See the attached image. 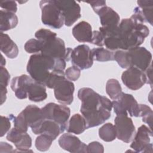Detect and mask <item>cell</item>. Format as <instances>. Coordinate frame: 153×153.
<instances>
[{"label": "cell", "mask_w": 153, "mask_h": 153, "mask_svg": "<svg viewBox=\"0 0 153 153\" xmlns=\"http://www.w3.org/2000/svg\"><path fill=\"white\" fill-rule=\"evenodd\" d=\"M78 97L81 102L80 112L86 121L87 128L98 126L111 117L112 103L106 96L91 88L83 87L78 90Z\"/></svg>", "instance_id": "1"}, {"label": "cell", "mask_w": 153, "mask_h": 153, "mask_svg": "<svg viewBox=\"0 0 153 153\" xmlns=\"http://www.w3.org/2000/svg\"><path fill=\"white\" fill-rule=\"evenodd\" d=\"M129 19H124L119 24L116 35L120 42V50H128L139 47L149 34L148 27L140 8L137 7Z\"/></svg>", "instance_id": "2"}, {"label": "cell", "mask_w": 153, "mask_h": 153, "mask_svg": "<svg viewBox=\"0 0 153 153\" xmlns=\"http://www.w3.org/2000/svg\"><path fill=\"white\" fill-rule=\"evenodd\" d=\"M65 67L66 60L63 59H54L37 53L30 57L26 70L31 78L45 85L54 71H64Z\"/></svg>", "instance_id": "3"}, {"label": "cell", "mask_w": 153, "mask_h": 153, "mask_svg": "<svg viewBox=\"0 0 153 153\" xmlns=\"http://www.w3.org/2000/svg\"><path fill=\"white\" fill-rule=\"evenodd\" d=\"M10 87L19 99L28 97L31 101L39 102L47 97L46 86L25 74L13 78Z\"/></svg>", "instance_id": "4"}, {"label": "cell", "mask_w": 153, "mask_h": 153, "mask_svg": "<svg viewBox=\"0 0 153 153\" xmlns=\"http://www.w3.org/2000/svg\"><path fill=\"white\" fill-rule=\"evenodd\" d=\"M35 36L41 42L42 54L54 59H63L66 62L69 61L72 49L66 48L64 41L57 37L55 32L49 29H40L35 32Z\"/></svg>", "instance_id": "5"}, {"label": "cell", "mask_w": 153, "mask_h": 153, "mask_svg": "<svg viewBox=\"0 0 153 153\" xmlns=\"http://www.w3.org/2000/svg\"><path fill=\"white\" fill-rule=\"evenodd\" d=\"M42 23L53 29H60L65 24L64 17L56 1L43 0L39 2Z\"/></svg>", "instance_id": "6"}, {"label": "cell", "mask_w": 153, "mask_h": 153, "mask_svg": "<svg viewBox=\"0 0 153 153\" xmlns=\"http://www.w3.org/2000/svg\"><path fill=\"white\" fill-rule=\"evenodd\" d=\"M41 109L44 119L56 121L60 125L63 131L66 130L68 121L71 114V110L69 107L50 102Z\"/></svg>", "instance_id": "7"}, {"label": "cell", "mask_w": 153, "mask_h": 153, "mask_svg": "<svg viewBox=\"0 0 153 153\" xmlns=\"http://www.w3.org/2000/svg\"><path fill=\"white\" fill-rule=\"evenodd\" d=\"M53 89L55 98L62 104L71 105L74 100V84L68 79L65 74L60 75L55 81Z\"/></svg>", "instance_id": "8"}, {"label": "cell", "mask_w": 153, "mask_h": 153, "mask_svg": "<svg viewBox=\"0 0 153 153\" xmlns=\"http://www.w3.org/2000/svg\"><path fill=\"white\" fill-rule=\"evenodd\" d=\"M112 108L118 115H129L130 117H139V105L132 94L122 92L116 100H113Z\"/></svg>", "instance_id": "9"}, {"label": "cell", "mask_w": 153, "mask_h": 153, "mask_svg": "<svg viewBox=\"0 0 153 153\" xmlns=\"http://www.w3.org/2000/svg\"><path fill=\"white\" fill-rule=\"evenodd\" d=\"M126 51L129 68L136 67L145 72L151 65L152 54L145 47L139 46Z\"/></svg>", "instance_id": "10"}, {"label": "cell", "mask_w": 153, "mask_h": 153, "mask_svg": "<svg viewBox=\"0 0 153 153\" xmlns=\"http://www.w3.org/2000/svg\"><path fill=\"white\" fill-rule=\"evenodd\" d=\"M117 137L125 142H131L135 135L136 129L131 118L127 115H118L114 119Z\"/></svg>", "instance_id": "11"}, {"label": "cell", "mask_w": 153, "mask_h": 153, "mask_svg": "<svg viewBox=\"0 0 153 153\" xmlns=\"http://www.w3.org/2000/svg\"><path fill=\"white\" fill-rule=\"evenodd\" d=\"M152 137V132L151 129L145 125H142L136 132L134 137L131 141L130 148L136 152L152 153V143L151 142Z\"/></svg>", "instance_id": "12"}, {"label": "cell", "mask_w": 153, "mask_h": 153, "mask_svg": "<svg viewBox=\"0 0 153 153\" xmlns=\"http://www.w3.org/2000/svg\"><path fill=\"white\" fill-rule=\"evenodd\" d=\"M100 18L99 31L105 36L115 30L120 24V16L112 8L105 6L96 13Z\"/></svg>", "instance_id": "13"}, {"label": "cell", "mask_w": 153, "mask_h": 153, "mask_svg": "<svg viewBox=\"0 0 153 153\" xmlns=\"http://www.w3.org/2000/svg\"><path fill=\"white\" fill-rule=\"evenodd\" d=\"M71 63L81 70L90 68L93 64L91 50L85 44H81L72 49L69 56Z\"/></svg>", "instance_id": "14"}, {"label": "cell", "mask_w": 153, "mask_h": 153, "mask_svg": "<svg viewBox=\"0 0 153 153\" xmlns=\"http://www.w3.org/2000/svg\"><path fill=\"white\" fill-rule=\"evenodd\" d=\"M17 117L26 126L30 127L35 134L44 119L41 109L33 105L27 106Z\"/></svg>", "instance_id": "15"}, {"label": "cell", "mask_w": 153, "mask_h": 153, "mask_svg": "<svg viewBox=\"0 0 153 153\" xmlns=\"http://www.w3.org/2000/svg\"><path fill=\"white\" fill-rule=\"evenodd\" d=\"M121 80L126 87L132 90H139L146 84L145 72L133 66L127 68L123 72Z\"/></svg>", "instance_id": "16"}, {"label": "cell", "mask_w": 153, "mask_h": 153, "mask_svg": "<svg viewBox=\"0 0 153 153\" xmlns=\"http://www.w3.org/2000/svg\"><path fill=\"white\" fill-rule=\"evenodd\" d=\"M62 12L66 26H71L81 17V7L75 1H56Z\"/></svg>", "instance_id": "17"}, {"label": "cell", "mask_w": 153, "mask_h": 153, "mask_svg": "<svg viewBox=\"0 0 153 153\" xmlns=\"http://www.w3.org/2000/svg\"><path fill=\"white\" fill-rule=\"evenodd\" d=\"M6 139L14 144L17 149L15 152H32V150H29L32 146V138L27 132H22L13 127L8 132Z\"/></svg>", "instance_id": "18"}, {"label": "cell", "mask_w": 153, "mask_h": 153, "mask_svg": "<svg viewBox=\"0 0 153 153\" xmlns=\"http://www.w3.org/2000/svg\"><path fill=\"white\" fill-rule=\"evenodd\" d=\"M59 146L64 150L69 152L85 153L87 152V145L82 142L76 136L69 134L64 133L59 139Z\"/></svg>", "instance_id": "19"}, {"label": "cell", "mask_w": 153, "mask_h": 153, "mask_svg": "<svg viewBox=\"0 0 153 153\" xmlns=\"http://www.w3.org/2000/svg\"><path fill=\"white\" fill-rule=\"evenodd\" d=\"M74 37L79 42L91 43L93 31L92 28L88 22L81 21L77 23L72 29V31Z\"/></svg>", "instance_id": "20"}, {"label": "cell", "mask_w": 153, "mask_h": 153, "mask_svg": "<svg viewBox=\"0 0 153 153\" xmlns=\"http://www.w3.org/2000/svg\"><path fill=\"white\" fill-rule=\"evenodd\" d=\"M63 132L64 131L61 127L56 121L44 118L36 134H44L50 136L53 140H55L57 136Z\"/></svg>", "instance_id": "21"}, {"label": "cell", "mask_w": 153, "mask_h": 153, "mask_svg": "<svg viewBox=\"0 0 153 153\" xmlns=\"http://www.w3.org/2000/svg\"><path fill=\"white\" fill-rule=\"evenodd\" d=\"M1 51L8 58L15 59L19 54V48L8 35L1 32Z\"/></svg>", "instance_id": "22"}, {"label": "cell", "mask_w": 153, "mask_h": 153, "mask_svg": "<svg viewBox=\"0 0 153 153\" xmlns=\"http://www.w3.org/2000/svg\"><path fill=\"white\" fill-rule=\"evenodd\" d=\"M86 129H87L86 121L84 117L79 114H75L71 117L66 128L68 133L75 134H80Z\"/></svg>", "instance_id": "23"}, {"label": "cell", "mask_w": 153, "mask_h": 153, "mask_svg": "<svg viewBox=\"0 0 153 153\" xmlns=\"http://www.w3.org/2000/svg\"><path fill=\"white\" fill-rule=\"evenodd\" d=\"M19 20L15 13L1 10L0 11V30L3 32L16 27Z\"/></svg>", "instance_id": "24"}, {"label": "cell", "mask_w": 153, "mask_h": 153, "mask_svg": "<svg viewBox=\"0 0 153 153\" xmlns=\"http://www.w3.org/2000/svg\"><path fill=\"white\" fill-rule=\"evenodd\" d=\"M106 92L112 100L119 99L123 92L119 81L114 78L108 79L106 84Z\"/></svg>", "instance_id": "25"}, {"label": "cell", "mask_w": 153, "mask_h": 153, "mask_svg": "<svg viewBox=\"0 0 153 153\" xmlns=\"http://www.w3.org/2000/svg\"><path fill=\"white\" fill-rule=\"evenodd\" d=\"M91 54L93 60L100 62L114 60V53L103 47L93 48L91 50Z\"/></svg>", "instance_id": "26"}, {"label": "cell", "mask_w": 153, "mask_h": 153, "mask_svg": "<svg viewBox=\"0 0 153 153\" xmlns=\"http://www.w3.org/2000/svg\"><path fill=\"white\" fill-rule=\"evenodd\" d=\"M99 136L100 138L105 142H112L117 137L116 130L114 125L107 123L103 124L99 129Z\"/></svg>", "instance_id": "27"}, {"label": "cell", "mask_w": 153, "mask_h": 153, "mask_svg": "<svg viewBox=\"0 0 153 153\" xmlns=\"http://www.w3.org/2000/svg\"><path fill=\"white\" fill-rule=\"evenodd\" d=\"M138 7L144 17L145 22L152 25V10L153 1H137Z\"/></svg>", "instance_id": "28"}, {"label": "cell", "mask_w": 153, "mask_h": 153, "mask_svg": "<svg viewBox=\"0 0 153 153\" xmlns=\"http://www.w3.org/2000/svg\"><path fill=\"white\" fill-rule=\"evenodd\" d=\"M53 140L50 136L44 134H41L36 138L35 147L39 151H47L50 148Z\"/></svg>", "instance_id": "29"}, {"label": "cell", "mask_w": 153, "mask_h": 153, "mask_svg": "<svg viewBox=\"0 0 153 153\" xmlns=\"http://www.w3.org/2000/svg\"><path fill=\"white\" fill-rule=\"evenodd\" d=\"M152 110L146 105H139V117H142V121L148 124L149 128L152 129Z\"/></svg>", "instance_id": "30"}, {"label": "cell", "mask_w": 153, "mask_h": 153, "mask_svg": "<svg viewBox=\"0 0 153 153\" xmlns=\"http://www.w3.org/2000/svg\"><path fill=\"white\" fill-rule=\"evenodd\" d=\"M25 51L28 53L37 54L41 52V45L39 40L35 38L29 39L24 46Z\"/></svg>", "instance_id": "31"}, {"label": "cell", "mask_w": 153, "mask_h": 153, "mask_svg": "<svg viewBox=\"0 0 153 153\" xmlns=\"http://www.w3.org/2000/svg\"><path fill=\"white\" fill-rule=\"evenodd\" d=\"M114 60L117 62L118 65L123 69H127L129 68L127 57V51L118 50L114 53Z\"/></svg>", "instance_id": "32"}, {"label": "cell", "mask_w": 153, "mask_h": 153, "mask_svg": "<svg viewBox=\"0 0 153 153\" xmlns=\"http://www.w3.org/2000/svg\"><path fill=\"white\" fill-rule=\"evenodd\" d=\"M65 75L69 81H76L81 75V69L77 66L73 65L65 70Z\"/></svg>", "instance_id": "33"}, {"label": "cell", "mask_w": 153, "mask_h": 153, "mask_svg": "<svg viewBox=\"0 0 153 153\" xmlns=\"http://www.w3.org/2000/svg\"><path fill=\"white\" fill-rule=\"evenodd\" d=\"M0 7L2 10L16 13L17 11V5L14 1H2L0 2Z\"/></svg>", "instance_id": "34"}, {"label": "cell", "mask_w": 153, "mask_h": 153, "mask_svg": "<svg viewBox=\"0 0 153 153\" xmlns=\"http://www.w3.org/2000/svg\"><path fill=\"white\" fill-rule=\"evenodd\" d=\"M10 79V75L7 69L4 67L0 68V86L5 87L8 85Z\"/></svg>", "instance_id": "35"}, {"label": "cell", "mask_w": 153, "mask_h": 153, "mask_svg": "<svg viewBox=\"0 0 153 153\" xmlns=\"http://www.w3.org/2000/svg\"><path fill=\"white\" fill-rule=\"evenodd\" d=\"M10 121L9 117L1 116V137H3L5 134L10 131L11 127Z\"/></svg>", "instance_id": "36"}, {"label": "cell", "mask_w": 153, "mask_h": 153, "mask_svg": "<svg viewBox=\"0 0 153 153\" xmlns=\"http://www.w3.org/2000/svg\"><path fill=\"white\" fill-rule=\"evenodd\" d=\"M104 39L103 35L99 30H94L91 44L102 47L104 45Z\"/></svg>", "instance_id": "37"}, {"label": "cell", "mask_w": 153, "mask_h": 153, "mask_svg": "<svg viewBox=\"0 0 153 153\" xmlns=\"http://www.w3.org/2000/svg\"><path fill=\"white\" fill-rule=\"evenodd\" d=\"M104 152L103 146L97 141L90 142L87 146V152H99L103 153Z\"/></svg>", "instance_id": "38"}, {"label": "cell", "mask_w": 153, "mask_h": 153, "mask_svg": "<svg viewBox=\"0 0 153 153\" xmlns=\"http://www.w3.org/2000/svg\"><path fill=\"white\" fill-rule=\"evenodd\" d=\"M85 2L89 4L95 13H96L101 8L105 6H106V2L105 1H86Z\"/></svg>", "instance_id": "39"}, {"label": "cell", "mask_w": 153, "mask_h": 153, "mask_svg": "<svg viewBox=\"0 0 153 153\" xmlns=\"http://www.w3.org/2000/svg\"><path fill=\"white\" fill-rule=\"evenodd\" d=\"M1 149H0V152L2 153V152H14V150H13V147L8 144L7 142H1Z\"/></svg>", "instance_id": "40"}, {"label": "cell", "mask_w": 153, "mask_h": 153, "mask_svg": "<svg viewBox=\"0 0 153 153\" xmlns=\"http://www.w3.org/2000/svg\"><path fill=\"white\" fill-rule=\"evenodd\" d=\"M145 72L146 77V84H150L151 86L152 87V65H151L149 67Z\"/></svg>", "instance_id": "41"}, {"label": "cell", "mask_w": 153, "mask_h": 153, "mask_svg": "<svg viewBox=\"0 0 153 153\" xmlns=\"http://www.w3.org/2000/svg\"><path fill=\"white\" fill-rule=\"evenodd\" d=\"M0 91H1V105H2L7 99V87L0 86Z\"/></svg>", "instance_id": "42"}, {"label": "cell", "mask_w": 153, "mask_h": 153, "mask_svg": "<svg viewBox=\"0 0 153 153\" xmlns=\"http://www.w3.org/2000/svg\"><path fill=\"white\" fill-rule=\"evenodd\" d=\"M5 59L3 57L2 55H1V66H4L5 65Z\"/></svg>", "instance_id": "43"}]
</instances>
